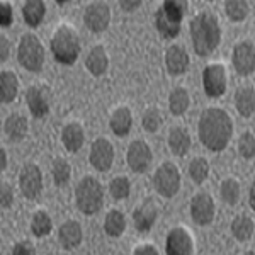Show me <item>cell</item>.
I'll return each mask as SVG.
<instances>
[{
    "label": "cell",
    "mask_w": 255,
    "mask_h": 255,
    "mask_svg": "<svg viewBox=\"0 0 255 255\" xmlns=\"http://www.w3.org/2000/svg\"><path fill=\"white\" fill-rule=\"evenodd\" d=\"M235 106L238 109V113L244 118H252L254 111H255V94L254 87H242L238 89L237 96H235Z\"/></svg>",
    "instance_id": "26"
},
{
    "label": "cell",
    "mask_w": 255,
    "mask_h": 255,
    "mask_svg": "<svg viewBox=\"0 0 255 255\" xmlns=\"http://www.w3.org/2000/svg\"><path fill=\"white\" fill-rule=\"evenodd\" d=\"M192 46L199 56H208L218 48L221 41L220 20L211 12H199L189 24Z\"/></svg>",
    "instance_id": "2"
},
{
    "label": "cell",
    "mask_w": 255,
    "mask_h": 255,
    "mask_svg": "<svg viewBox=\"0 0 255 255\" xmlns=\"http://www.w3.org/2000/svg\"><path fill=\"white\" fill-rule=\"evenodd\" d=\"M46 14V5L41 0H29L22 5L24 20L29 27H38Z\"/></svg>",
    "instance_id": "25"
},
{
    "label": "cell",
    "mask_w": 255,
    "mask_h": 255,
    "mask_svg": "<svg viewBox=\"0 0 255 255\" xmlns=\"http://www.w3.org/2000/svg\"><path fill=\"white\" fill-rule=\"evenodd\" d=\"M60 242L63 245V249L72 250L77 249L82 242V226L77 223L75 220H68L60 226Z\"/></svg>",
    "instance_id": "19"
},
{
    "label": "cell",
    "mask_w": 255,
    "mask_h": 255,
    "mask_svg": "<svg viewBox=\"0 0 255 255\" xmlns=\"http://www.w3.org/2000/svg\"><path fill=\"white\" fill-rule=\"evenodd\" d=\"M26 102L34 118H43L49 113V89L44 85H32L26 92Z\"/></svg>",
    "instance_id": "15"
},
{
    "label": "cell",
    "mask_w": 255,
    "mask_h": 255,
    "mask_svg": "<svg viewBox=\"0 0 255 255\" xmlns=\"http://www.w3.org/2000/svg\"><path fill=\"white\" fill-rule=\"evenodd\" d=\"M168 146L170 151L177 157H184L187 151L191 150V136H189L187 129L184 128H172L170 134H168Z\"/></svg>",
    "instance_id": "21"
},
{
    "label": "cell",
    "mask_w": 255,
    "mask_h": 255,
    "mask_svg": "<svg viewBox=\"0 0 255 255\" xmlns=\"http://www.w3.org/2000/svg\"><path fill=\"white\" fill-rule=\"evenodd\" d=\"M53 223H51V218L48 216V213L44 211H38L34 216H32L31 221V230L34 233V237H46L51 233Z\"/></svg>",
    "instance_id": "31"
},
{
    "label": "cell",
    "mask_w": 255,
    "mask_h": 255,
    "mask_svg": "<svg viewBox=\"0 0 255 255\" xmlns=\"http://www.w3.org/2000/svg\"><path fill=\"white\" fill-rule=\"evenodd\" d=\"M245 255H255V254H254V252H252V250H250V252H247V254H245Z\"/></svg>",
    "instance_id": "47"
},
{
    "label": "cell",
    "mask_w": 255,
    "mask_h": 255,
    "mask_svg": "<svg viewBox=\"0 0 255 255\" xmlns=\"http://www.w3.org/2000/svg\"><path fill=\"white\" fill-rule=\"evenodd\" d=\"M90 165H92L96 170L106 172L113 167L114 162V146L111 145L109 139L106 138H99L92 143V148H90Z\"/></svg>",
    "instance_id": "10"
},
{
    "label": "cell",
    "mask_w": 255,
    "mask_h": 255,
    "mask_svg": "<svg viewBox=\"0 0 255 255\" xmlns=\"http://www.w3.org/2000/svg\"><path fill=\"white\" fill-rule=\"evenodd\" d=\"M5 133L12 141H20L27 134V121L20 114H10L5 121Z\"/></svg>",
    "instance_id": "27"
},
{
    "label": "cell",
    "mask_w": 255,
    "mask_h": 255,
    "mask_svg": "<svg viewBox=\"0 0 255 255\" xmlns=\"http://www.w3.org/2000/svg\"><path fill=\"white\" fill-rule=\"evenodd\" d=\"M133 255H160V254H158V250L155 249V247H151V245H141V247H138V249L134 250Z\"/></svg>",
    "instance_id": "43"
},
{
    "label": "cell",
    "mask_w": 255,
    "mask_h": 255,
    "mask_svg": "<svg viewBox=\"0 0 255 255\" xmlns=\"http://www.w3.org/2000/svg\"><path fill=\"white\" fill-rule=\"evenodd\" d=\"M199 139L211 151H221L228 146L233 134V123L228 113L223 109L209 108L201 114Z\"/></svg>",
    "instance_id": "1"
},
{
    "label": "cell",
    "mask_w": 255,
    "mask_h": 255,
    "mask_svg": "<svg viewBox=\"0 0 255 255\" xmlns=\"http://www.w3.org/2000/svg\"><path fill=\"white\" fill-rule=\"evenodd\" d=\"M131 125H133V116L128 108H119L111 116V129L118 136H126L131 129Z\"/></svg>",
    "instance_id": "24"
},
{
    "label": "cell",
    "mask_w": 255,
    "mask_h": 255,
    "mask_svg": "<svg viewBox=\"0 0 255 255\" xmlns=\"http://www.w3.org/2000/svg\"><path fill=\"white\" fill-rule=\"evenodd\" d=\"M19 63L29 72H39L44 63V49L38 36L24 34L19 41L17 48Z\"/></svg>",
    "instance_id": "6"
},
{
    "label": "cell",
    "mask_w": 255,
    "mask_h": 255,
    "mask_svg": "<svg viewBox=\"0 0 255 255\" xmlns=\"http://www.w3.org/2000/svg\"><path fill=\"white\" fill-rule=\"evenodd\" d=\"M238 151L247 160H252L255 157V136L250 131L242 134L240 141H238Z\"/></svg>",
    "instance_id": "37"
},
{
    "label": "cell",
    "mask_w": 255,
    "mask_h": 255,
    "mask_svg": "<svg viewBox=\"0 0 255 255\" xmlns=\"http://www.w3.org/2000/svg\"><path fill=\"white\" fill-rule=\"evenodd\" d=\"M167 255H191L192 238L184 228H174L167 237L165 244Z\"/></svg>",
    "instance_id": "16"
},
{
    "label": "cell",
    "mask_w": 255,
    "mask_h": 255,
    "mask_svg": "<svg viewBox=\"0 0 255 255\" xmlns=\"http://www.w3.org/2000/svg\"><path fill=\"white\" fill-rule=\"evenodd\" d=\"M19 186H20V192H22L27 199L38 197L41 189H43V177H41L39 167L34 165V163L24 165L19 175Z\"/></svg>",
    "instance_id": "9"
},
{
    "label": "cell",
    "mask_w": 255,
    "mask_h": 255,
    "mask_svg": "<svg viewBox=\"0 0 255 255\" xmlns=\"http://www.w3.org/2000/svg\"><path fill=\"white\" fill-rule=\"evenodd\" d=\"M153 186L163 197H174L180 187V172L174 163H163L157 168L153 177Z\"/></svg>",
    "instance_id": "7"
},
{
    "label": "cell",
    "mask_w": 255,
    "mask_h": 255,
    "mask_svg": "<svg viewBox=\"0 0 255 255\" xmlns=\"http://www.w3.org/2000/svg\"><path fill=\"white\" fill-rule=\"evenodd\" d=\"M250 206L252 209L255 208V186L252 184V187H250Z\"/></svg>",
    "instance_id": "46"
},
{
    "label": "cell",
    "mask_w": 255,
    "mask_h": 255,
    "mask_svg": "<svg viewBox=\"0 0 255 255\" xmlns=\"http://www.w3.org/2000/svg\"><path fill=\"white\" fill-rule=\"evenodd\" d=\"M10 255H34V249L27 242H19V244L14 245Z\"/></svg>",
    "instance_id": "41"
},
{
    "label": "cell",
    "mask_w": 255,
    "mask_h": 255,
    "mask_svg": "<svg viewBox=\"0 0 255 255\" xmlns=\"http://www.w3.org/2000/svg\"><path fill=\"white\" fill-rule=\"evenodd\" d=\"M157 215H158L157 206L150 199H146L145 203L139 204L133 213V221L138 232H148L153 226L155 220H157Z\"/></svg>",
    "instance_id": "18"
},
{
    "label": "cell",
    "mask_w": 255,
    "mask_h": 255,
    "mask_svg": "<svg viewBox=\"0 0 255 255\" xmlns=\"http://www.w3.org/2000/svg\"><path fill=\"white\" fill-rule=\"evenodd\" d=\"M14 19V12H12L10 3L2 2L0 3V26L2 27H9Z\"/></svg>",
    "instance_id": "39"
},
{
    "label": "cell",
    "mask_w": 255,
    "mask_h": 255,
    "mask_svg": "<svg viewBox=\"0 0 255 255\" xmlns=\"http://www.w3.org/2000/svg\"><path fill=\"white\" fill-rule=\"evenodd\" d=\"M10 55V43L3 34H0V61H5Z\"/></svg>",
    "instance_id": "42"
},
{
    "label": "cell",
    "mask_w": 255,
    "mask_h": 255,
    "mask_svg": "<svg viewBox=\"0 0 255 255\" xmlns=\"http://www.w3.org/2000/svg\"><path fill=\"white\" fill-rule=\"evenodd\" d=\"M104 230L109 237H121L126 230V218L121 211L114 209L106 216L104 221Z\"/></svg>",
    "instance_id": "29"
},
{
    "label": "cell",
    "mask_w": 255,
    "mask_h": 255,
    "mask_svg": "<svg viewBox=\"0 0 255 255\" xmlns=\"http://www.w3.org/2000/svg\"><path fill=\"white\" fill-rule=\"evenodd\" d=\"M187 10V3L182 0H165L155 14V26L165 39L175 38L180 32V22Z\"/></svg>",
    "instance_id": "3"
},
{
    "label": "cell",
    "mask_w": 255,
    "mask_h": 255,
    "mask_svg": "<svg viewBox=\"0 0 255 255\" xmlns=\"http://www.w3.org/2000/svg\"><path fill=\"white\" fill-rule=\"evenodd\" d=\"M85 67L92 75L101 77L108 72L109 67V58H108V53L102 46H96L90 49V53L87 55V60H85Z\"/></svg>",
    "instance_id": "20"
},
{
    "label": "cell",
    "mask_w": 255,
    "mask_h": 255,
    "mask_svg": "<svg viewBox=\"0 0 255 255\" xmlns=\"http://www.w3.org/2000/svg\"><path fill=\"white\" fill-rule=\"evenodd\" d=\"M143 128L150 133H155L158 129L160 125H162V118H160V113L155 108L146 109L145 114H143Z\"/></svg>",
    "instance_id": "38"
},
{
    "label": "cell",
    "mask_w": 255,
    "mask_h": 255,
    "mask_svg": "<svg viewBox=\"0 0 255 255\" xmlns=\"http://www.w3.org/2000/svg\"><path fill=\"white\" fill-rule=\"evenodd\" d=\"M49 46L55 60L61 65H73L80 55L79 34L68 26H61L55 31Z\"/></svg>",
    "instance_id": "4"
},
{
    "label": "cell",
    "mask_w": 255,
    "mask_h": 255,
    "mask_svg": "<svg viewBox=\"0 0 255 255\" xmlns=\"http://www.w3.org/2000/svg\"><path fill=\"white\" fill-rule=\"evenodd\" d=\"M191 216L197 225H209L215 220V201L213 197L201 192L196 194L191 201Z\"/></svg>",
    "instance_id": "12"
},
{
    "label": "cell",
    "mask_w": 255,
    "mask_h": 255,
    "mask_svg": "<svg viewBox=\"0 0 255 255\" xmlns=\"http://www.w3.org/2000/svg\"><path fill=\"white\" fill-rule=\"evenodd\" d=\"M129 187H131V184L126 177H116L109 186L111 196H113L114 199H126V197L129 196Z\"/></svg>",
    "instance_id": "36"
},
{
    "label": "cell",
    "mask_w": 255,
    "mask_h": 255,
    "mask_svg": "<svg viewBox=\"0 0 255 255\" xmlns=\"http://www.w3.org/2000/svg\"><path fill=\"white\" fill-rule=\"evenodd\" d=\"M119 5H121V9L123 10H126V12H133V10H136L139 5H141V2L139 0H123V2H119Z\"/></svg>",
    "instance_id": "44"
},
{
    "label": "cell",
    "mask_w": 255,
    "mask_h": 255,
    "mask_svg": "<svg viewBox=\"0 0 255 255\" xmlns=\"http://www.w3.org/2000/svg\"><path fill=\"white\" fill-rule=\"evenodd\" d=\"M61 141H63L65 148L72 153L79 151L82 145H84V129H82L80 125L77 123H70L63 128L61 131Z\"/></svg>",
    "instance_id": "22"
},
{
    "label": "cell",
    "mask_w": 255,
    "mask_h": 255,
    "mask_svg": "<svg viewBox=\"0 0 255 255\" xmlns=\"http://www.w3.org/2000/svg\"><path fill=\"white\" fill-rule=\"evenodd\" d=\"M19 80L14 72H0V102L9 104L17 97Z\"/></svg>",
    "instance_id": "23"
},
{
    "label": "cell",
    "mask_w": 255,
    "mask_h": 255,
    "mask_svg": "<svg viewBox=\"0 0 255 255\" xmlns=\"http://www.w3.org/2000/svg\"><path fill=\"white\" fill-rule=\"evenodd\" d=\"M233 65L240 75H250L255 70V48L252 41H242L233 49Z\"/></svg>",
    "instance_id": "13"
},
{
    "label": "cell",
    "mask_w": 255,
    "mask_h": 255,
    "mask_svg": "<svg viewBox=\"0 0 255 255\" xmlns=\"http://www.w3.org/2000/svg\"><path fill=\"white\" fill-rule=\"evenodd\" d=\"M225 10L230 20L240 22L249 14V3L242 2V0H228V2H225Z\"/></svg>",
    "instance_id": "32"
},
{
    "label": "cell",
    "mask_w": 255,
    "mask_h": 255,
    "mask_svg": "<svg viewBox=\"0 0 255 255\" xmlns=\"http://www.w3.org/2000/svg\"><path fill=\"white\" fill-rule=\"evenodd\" d=\"M209 174V163L206 158H194L189 165V175L196 184H201L208 179Z\"/></svg>",
    "instance_id": "33"
},
{
    "label": "cell",
    "mask_w": 255,
    "mask_h": 255,
    "mask_svg": "<svg viewBox=\"0 0 255 255\" xmlns=\"http://www.w3.org/2000/svg\"><path fill=\"white\" fill-rule=\"evenodd\" d=\"M238 197H240V186L235 179H226L221 184V199L225 201L226 204L233 206V204L238 203Z\"/></svg>",
    "instance_id": "34"
},
{
    "label": "cell",
    "mask_w": 255,
    "mask_h": 255,
    "mask_svg": "<svg viewBox=\"0 0 255 255\" xmlns=\"http://www.w3.org/2000/svg\"><path fill=\"white\" fill-rule=\"evenodd\" d=\"M165 65L168 73L172 75H182V73L187 72L189 68V55L187 51L182 46H170L167 49V55H165Z\"/></svg>",
    "instance_id": "17"
},
{
    "label": "cell",
    "mask_w": 255,
    "mask_h": 255,
    "mask_svg": "<svg viewBox=\"0 0 255 255\" xmlns=\"http://www.w3.org/2000/svg\"><path fill=\"white\" fill-rule=\"evenodd\" d=\"M5 167H7V153H5V150L0 146V174L5 170Z\"/></svg>",
    "instance_id": "45"
},
{
    "label": "cell",
    "mask_w": 255,
    "mask_h": 255,
    "mask_svg": "<svg viewBox=\"0 0 255 255\" xmlns=\"http://www.w3.org/2000/svg\"><path fill=\"white\" fill-rule=\"evenodd\" d=\"M232 233L235 235L237 240L240 242H247L254 233V221L252 218L245 216V215H240L233 220L232 223Z\"/></svg>",
    "instance_id": "30"
},
{
    "label": "cell",
    "mask_w": 255,
    "mask_h": 255,
    "mask_svg": "<svg viewBox=\"0 0 255 255\" xmlns=\"http://www.w3.org/2000/svg\"><path fill=\"white\" fill-rule=\"evenodd\" d=\"M203 85L208 97H221L226 90V72L220 63H211L203 72Z\"/></svg>",
    "instance_id": "8"
},
{
    "label": "cell",
    "mask_w": 255,
    "mask_h": 255,
    "mask_svg": "<svg viewBox=\"0 0 255 255\" xmlns=\"http://www.w3.org/2000/svg\"><path fill=\"white\" fill-rule=\"evenodd\" d=\"M14 201V192H12V187L9 184H2L0 186V206L9 208Z\"/></svg>",
    "instance_id": "40"
},
{
    "label": "cell",
    "mask_w": 255,
    "mask_h": 255,
    "mask_svg": "<svg viewBox=\"0 0 255 255\" xmlns=\"http://www.w3.org/2000/svg\"><path fill=\"white\" fill-rule=\"evenodd\" d=\"M70 174H72V168L65 158H56L53 162V180L56 186H65L70 180Z\"/></svg>",
    "instance_id": "35"
},
{
    "label": "cell",
    "mask_w": 255,
    "mask_h": 255,
    "mask_svg": "<svg viewBox=\"0 0 255 255\" xmlns=\"http://www.w3.org/2000/svg\"><path fill=\"white\" fill-rule=\"evenodd\" d=\"M189 104H191V97H189V92L184 87H177L172 90L170 97H168V108H170V113L174 116H180L189 109Z\"/></svg>",
    "instance_id": "28"
},
{
    "label": "cell",
    "mask_w": 255,
    "mask_h": 255,
    "mask_svg": "<svg viewBox=\"0 0 255 255\" xmlns=\"http://www.w3.org/2000/svg\"><path fill=\"white\" fill-rule=\"evenodd\" d=\"M151 163V150L150 146L146 145L141 139H136L133 141L128 148V165L131 167V170L138 172H146L148 167Z\"/></svg>",
    "instance_id": "14"
},
{
    "label": "cell",
    "mask_w": 255,
    "mask_h": 255,
    "mask_svg": "<svg viewBox=\"0 0 255 255\" xmlns=\"http://www.w3.org/2000/svg\"><path fill=\"white\" fill-rule=\"evenodd\" d=\"M84 20H85V26L92 32L106 31L111 22V10L108 7V3L92 2L87 9H85Z\"/></svg>",
    "instance_id": "11"
},
{
    "label": "cell",
    "mask_w": 255,
    "mask_h": 255,
    "mask_svg": "<svg viewBox=\"0 0 255 255\" xmlns=\"http://www.w3.org/2000/svg\"><path fill=\"white\" fill-rule=\"evenodd\" d=\"M77 208L84 215H96L104 203V191L99 180L94 177H84L75 189Z\"/></svg>",
    "instance_id": "5"
}]
</instances>
